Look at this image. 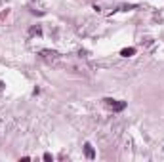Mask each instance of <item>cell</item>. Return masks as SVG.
I'll return each mask as SVG.
<instances>
[{
	"mask_svg": "<svg viewBox=\"0 0 164 162\" xmlns=\"http://www.w3.org/2000/svg\"><path fill=\"white\" fill-rule=\"evenodd\" d=\"M40 59L46 61L48 65H55L57 61L61 59V56L57 54V51H54V50H42L40 51Z\"/></svg>",
	"mask_w": 164,
	"mask_h": 162,
	"instance_id": "6da1fadb",
	"label": "cell"
},
{
	"mask_svg": "<svg viewBox=\"0 0 164 162\" xmlns=\"http://www.w3.org/2000/svg\"><path fill=\"white\" fill-rule=\"evenodd\" d=\"M103 103H105V107H109L111 111H114V113L124 111V109H126V101H120V99H111V97H105Z\"/></svg>",
	"mask_w": 164,
	"mask_h": 162,
	"instance_id": "7a4b0ae2",
	"label": "cell"
},
{
	"mask_svg": "<svg viewBox=\"0 0 164 162\" xmlns=\"http://www.w3.org/2000/svg\"><path fill=\"white\" fill-rule=\"evenodd\" d=\"M84 153H86V158H90V160H94V158H96V151H94V147H92L90 143L84 145Z\"/></svg>",
	"mask_w": 164,
	"mask_h": 162,
	"instance_id": "3957f363",
	"label": "cell"
},
{
	"mask_svg": "<svg viewBox=\"0 0 164 162\" xmlns=\"http://www.w3.org/2000/svg\"><path fill=\"white\" fill-rule=\"evenodd\" d=\"M134 54H136V48H124V50H120V56L122 57H132Z\"/></svg>",
	"mask_w": 164,
	"mask_h": 162,
	"instance_id": "277c9868",
	"label": "cell"
},
{
	"mask_svg": "<svg viewBox=\"0 0 164 162\" xmlns=\"http://www.w3.org/2000/svg\"><path fill=\"white\" fill-rule=\"evenodd\" d=\"M29 32H31L32 36H34V34H37V36H40V34H42V29H40V27H38V25H37V27H32V29H31V31H29Z\"/></svg>",
	"mask_w": 164,
	"mask_h": 162,
	"instance_id": "5b68a950",
	"label": "cell"
},
{
	"mask_svg": "<svg viewBox=\"0 0 164 162\" xmlns=\"http://www.w3.org/2000/svg\"><path fill=\"white\" fill-rule=\"evenodd\" d=\"M44 160H54V157H52L50 153H46V154H44Z\"/></svg>",
	"mask_w": 164,
	"mask_h": 162,
	"instance_id": "8992f818",
	"label": "cell"
},
{
	"mask_svg": "<svg viewBox=\"0 0 164 162\" xmlns=\"http://www.w3.org/2000/svg\"><path fill=\"white\" fill-rule=\"evenodd\" d=\"M0 130H2V120H0Z\"/></svg>",
	"mask_w": 164,
	"mask_h": 162,
	"instance_id": "52a82bcc",
	"label": "cell"
}]
</instances>
